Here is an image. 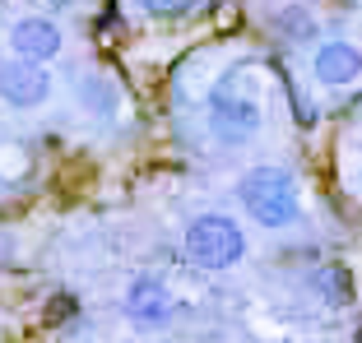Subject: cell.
<instances>
[{
  "instance_id": "cell-11",
  "label": "cell",
  "mask_w": 362,
  "mask_h": 343,
  "mask_svg": "<svg viewBox=\"0 0 362 343\" xmlns=\"http://www.w3.org/2000/svg\"><path fill=\"white\" fill-rule=\"evenodd\" d=\"M139 10L153 14V19H181V14L195 10V0H139Z\"/></svg>"
},
{
  "instance_id": "cell-9",
  "label": "cell",
  "mask_w": 362,
  "mask_h": 343,
  "mask_svg": "<svg viewBox=\"0 0 362 343\" xmlns=\"http://www.w3.org/2000/svg\"><path fill=\"white\" fill-rule=\"evenodd\" d=\"M79 102H84L93 116H117V107H121V93H117V84L107 75H84L79 79Z\"/></svg>"
},
{
  "instance_id": "cell-7",
  "label": "cell",
  "mask_w": 362,
  "mask_h": 343,
  "mask_svg": "<svg viewBox=\"0 0 362 343\" xmlns=\"http://www.w3.org/2000/svg\"><path fill=\"white\" fill-rule=\"evenodd\" d=\"M10 47L14 56H23V61H52L56 52H61V28H56L52 19H42V14H23L19 23L10 28Z\"/></svg>"
},
{
  "instance_id": "cell-3",
  "label": "cell",
  "mask_w": 362,
  "mask_h": 343,
  "mask_svg": "<svg viewBox=\"0 0 362 343\" xmlns=\"http://www.w3.org/2000/svg\"><path fill=\"white\" fill-rule=\"evenodd\" d=\"M181 251L200 269H233L246 255V232L228 214H200L181 232Z\"/></svg>"
},
{
  "instance_id": "cell-2",
  "label": "cell",
  "mask_w": 362,
  "mask_h": 343,
  "mask_svg": "<svg viewBox=\"0 0 362 343\" xmlns=\"http://www.w3.org/2000/svg\"><path fill=\"white\" fill-rule=\"evenodd\" d=\"M237 200L260 227H293L302 214V200H298V181L288 167H251L237 181Z\"/></svg>"
},
{
  "instance_id": "cell-6",
  "label": "cell",
  "mask_w": 362,
  "mask_h": 343,
  "mask_svg": "<svg viewBox=\"0 0 362 343\" xmlns=\"http://www.w3.org/2000/svg\"><path fill=\"white\" fill-rule=\"evenodd\" d=\"M311 75H316V84H325V88H353L362 79V52L353 42H344V37L320 42L316 56H311Z\"/></svg>"
},
{
  "instance_id": "cell-4",
  "label": "cell",
  "mask_w": 362,
  "mask_h": 343,
  "mask_svg": "<svg viewBox=\"0 0 362 343\" xmlns=\"http://www.w3.org/2000/svg\"><path fill=\"white\" fill-rule=\"evenodd\" d=\"M47 93H52V70H47L42 61H23V56L0 61V97H5L14 112L42 107Z\"/></svg>"
},
{
  "instance_id": "cell-10",
  "label": "cell",
  "mask_w": 362,
  "mask_h": 343,
  "mask_svg": "<svg viewBox=\"0 0 362 343\" xmlns=\"http://www.w3.org/2000/svg\"><path fill=\"white\" fill-rule=\"evenodd\" d=\"M279 32H284L288 42H311V37H316V19H311L307 5H288V10L279 14Z\"/></svg>"
},
{
  "instance_id": "cell-8",
  "label": "cell",
  "mask_w": 362,
  "mask_h": 343,
  "mask_svg": "<svg viewBox=\"0 0 362 343\" xmlns=\"http://www.w3.org/2000/svg\"><path fill=\"white\" fill-rule=\"evenodd\" d=\"M307 283H311V292H316V301H320V306H330V311H344V306H353V297H358L353 274L344 265H320Z\"/></svg>"
},
{
  "instance_id": "cell-5",
  "label": "cell",
  "mask_w": 362,
  "mask_h": 343,
  "mask_svg": "<svg viewBox=\"0 0 362 343\" xmlns=\"http://www.w3.org/2000/svg\"><path fill=\"white\" fill-rule=\"evenodd\" d=\"M126 315L139 325V330H163V325H172L177 301H172L168 283H163L158 274H139V279H130V288H126Z\"/></svg>"
},
{
  "instance_id": "cell-12",
  "label": "cell",
  "mask_w": 362,
  "mask_h": 343,
  "mask_svg": "<svg viewBox=\"0 0 362 343\" xmlns=\"http://www.w3.org/2000/svg\"><path fill=\"white\" fill-rule=\"evenodd\" d=\"M0 260H10V236L0 232Z\"/></svg>"
},
{
  "instance_id": "cell-1",
  "label": "cell",
  "mask_w": 362,
  "mask_h": 343,
  "mask_svg": "<svg viewBox=\"0 0 362 343\" xmlns=\"http://www.w3.org/2000/svg\"><path fill=\"white\" fill-rule=\"evenodd\" d=\"M204 121H209V135L218 144H228V149H242V144H251L260 135V126H265V97L251 88V70L246 65L228 70L209 88Z\"/></svg>"
}]
</instances>
